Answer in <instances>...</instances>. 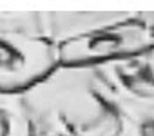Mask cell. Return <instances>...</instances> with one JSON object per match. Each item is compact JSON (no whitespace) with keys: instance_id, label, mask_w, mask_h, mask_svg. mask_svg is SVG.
<instances>
[{"instance_id":"6da1fadb","label":"cell","mask_w":154,"mask_h":136,"mask_svg":"<svg viewBox=\"0 0 154 136\" xmlns=\"http://www.w3.org/2000/svg\"><path fill=\"white\" fill-rule=\"evenodd\" d=\"M35 132L49 136H127V114L93 65H58L20 93Z\"/></svg>"},{"instance_id":"7a4b0ae2","label":"cell","mask_w":154,"mask_h":136,"mask_svg":"<svg viewBox=\"0 0 154 136\" xmlns=\"http://www.w3.org/2000/svg\"><path fill=\"white\" fill-rule=\"evenodd\" d=\"M58 65V47L47 38L0 31V93L20 94Z\"/></svg>"},{"instance_id":"3957f363","label":"cell","mask_w":154,"mask_h":136,"mask_svg":"<svg viewBox=\"0 0 154 136\" xmlns=\"http://www.w3.org/2000/svg\"><path fill=\"white\" fill-rule=\"evenodd\" d=\"M154 47V33L136 18L58 45L62 65H98Z\"/></svg>"},{"instance_id":"277c9868","label":"cell","mask_w":154,"mask_h":136,"mask_svg":"<svg viewBox=\"0 0 154 136\" xmlns=\"http://www.w3.org/2000/svg\"><path fill=\"white\" fill-rule=\"evenodd\" d=\"M93 67L125 114H154V47Z\"/></svg>"},{"instance_id":"5b68a950","label":"cell","mask_w":154,"mask_h":136,"mask_svg":"<svg viewBox=\"0 0 154 136\" xmlns=\"http://www.w3.org/2000/svg\"><path fill=\"white\" fill-rule=\"evenodd\" d=\"M136 8H45V38L56 47L136 18Z\"/></svg>"},{"instance_id":"8992f818","label":"cell","mask_w":154,"mask_h":136,"mask_svg":"<svg viewBox=\"0 0 154 136\" xmlns=\"http://www.w3.org/2000/svg\"><path fill=\"white\" fill-rule=\"evenodd\" d=\"M0 31L45 38V8L0 6Z\"/></svg>"},{"instance_id":"52a82bcc","label":"cell","mask_w":154,"mask_h":136,"mask_svg":"<svg viewBox=\"0 0 154 136\" xmlns=\"http://www.w3.org/2000/svg\"><path fill=\"white\" fill-rule=\"evenodd\" d=\"M0 136H35L20 94L0 93Z\"/></svg>"},{"instance_id":"ba28073f","label":"cell","mask_w":154,"mask_h":136,"mask_svg":"<svg viewBox=\"0 0 154 136\" xmlns=\"http://www.w3.org/2000/svg\"><path fill=\"white\" fill-rule=\"evenodd\" d=\"M127 136H154V114H127Z\"/></svg>"},{"instance_id":"9c48e42d","label":"cell","mask_w":154,"mask_h":136,"mask_svg":"<svg viewBox=\"0 0 154 136\" xmlns=\"http://www.w3.org/2000/svg\"><path fill=\"white\" fill-rule=\"evenodd\" d=\"M136 20L141 22L147 29H150L154 33V9H149V8H141L136 11Z\"/></svg>"},{"instance_id":"30bf717a","label":"cell","mask_w":154,"mask_h":136,"mask_svg":"<svg viewBox=\"0 0 154 136\" xmlns=\"http://www.w3.org/2000/svg\"><path fill=\"white\" fill-rule=\"evenodd\" d=\"M35 136H49V134H40V132H35Z\"/></svg>"}]
</instances>
